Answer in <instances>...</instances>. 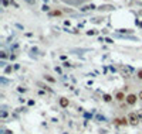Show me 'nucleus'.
<instances>
[{"instance_id":"obj_16","label":"nucleus","mask_w":142,"mask_h":134,"mask_svg":"<svg viewBox=\"0 0 142 134\" xmlns=\"http://www.w3.org/2000/svg\"><path fill=\"white\" fill-rule=\"evenodd\" d=\"M138 78H139V79H142V69L138 72Z\"/></svg>"},{"instance_id":"obj_14","label":"nucleus","mask_w":142,"mask_h":134,"mask_svg":"<svg viewBox=\"0 0 142 134\" xmlns=\"http://www.w3.org/2000/svg\"><path fill=\"white\" fill-rule=\"evenodd\" d=\"M10 3H11V4H13V6H14V7H19V4H17V3H16V2H14V0H10Z\"/></svg>"},{"instance_id":"obj_18","label":"nucleus","mask_w":142,"mask_h":134,"mask_svg":"<svg viewBox=\"0 0 142 134\" xmlns=\"http://www.w3.org/2000/svg\"><path fill=\"white\" fill-rule=\"evenodd\" d=\"M4 134H13V133H11L10 130H7V131H4Z\"/></svg>"},{"instance_id":"obj_11","label":"nucleus","mask_w":142,"mask_h":134,"mask_svg":"<svg viewBox=\"0 0 142 134\" xmlns=\"http://www.w3.org/2000/svg\"><path fill=\"white\" fill-rule=\"evenodd\" d=\"M104 100H105V102H111V100H112V97H111L110 95H104Z\"/></svg>"},{"instance_id":"obj_2","label":"nucleus","mask_w":142,"mask_h":134,"mask_svg":"<svg viewBox=\"0 0 142 134\" xmlns=\"http://www.w3.org/2000/svg\"><path fill=\"white\" fill-rule=\"evenodd\" d=\"M127 103L128 105H135V103H136V96L135 95H128L127 96Z\"/></svg>"},{"instance_id":"obj_15","label":"nucleus","mask_w":142,"mask_h":134,"mask_svg":"<svg viewBox=\"0 0 142 134\" xmlns=\"http://www.w3.org/2000/svg\"><path fill=\"white\" fill-rule=\"evenodd\" d=\"M9 72H11V66H7L6 68V74H9Z\"/></svg>"},{"instance_id":"obj_13","label":"nucleus","mask_w":142,"mask_h":134,"mask_svg":"<svg viewBox=\"0 0 142 134\" xmlns=\"http://www.w3.org/2000/svg\"><path fill=\"white\" fill-rule=\"evenodd\" d=\"M28 4H36V0H26Z\"/></svg>"},{"instance_id":"obj_4","label":"nucleus","mask_w":142,"mask_h":134,"mask_svg":"<svg viewBox=\"0 0 142 134\" xmlns=\"http://www.w3.org/2000/svg\"><path fill=\"white\" fill-rule=\"evenodd\" d=\"M98 10H101V11H105V10H114V6H110V4H105V6H99L98 7Z\"/></svg>"},{"instance_id":"obj_1","label":"nucleus","mask_w":142,"mask_h":134,"mask_svg":"<svg viewBox=\"0 0 142 134\" xmlns=\"http://www.w3.org/2000/svg\"><path fill=\"white\" fill-rule=\"evenodd\" d=\"M128 121H129V123L131 124H134V126H136V124L139 123V117H138V114H136V113H129V114H128Z\"/></svg>"},{"instance_id":"obj_19","label":"nucleus","mask_w":142,"mask_h":134,"mask_svg":"<svg viewBox=\"0 0 142 134\" xmlns=\"http://www.w3.org/2000/svg\"><path fill=\"white\" fill-rule=\"evenodd\" d=\"M138 97H139V99H142V90H141V92H139V95H138Z\"/></svg>"},{"instance_id":"obj_6","label":"nucleus","mask_w":142,"mask_h":134,"mask_svg":"<svg viewBox=\"0 0 142 134\" xmlns=\"http://www.w3.org/2000/svg\"><path fill=\"white\" fill-rule=\"evenodd\" d=\"M115 121H117V124H121V126H127L128 124V119H117Z\"/></svg>"},{"instance_id":"obj_12","label":"nucleus","mask_w":142,"mask_h":134,"mask_svg":"<svg viewBox=\"0 0 142 134\" xmlns=\"http://www.w3.org/2000/svg\"><path fill=\"white\" fill-rule=\"evenodd\" d=\"M43 10H44V11H48V10H50V7H48V6H46V4H44V6H43Z\"/></svg>"},{"instance_id":"obj_20","label":"nucleus","mask_w":142,"mask_h":134,"mask_svg":"<svg viewBox=\"0 0 142 134\" xmlns=\"http://www.w3.org/2000/svg\"><path fill=\"white\" fill-rule=\"evenodd\" d=\"M141 16H142V11H141Z\"/></svg>"},{"instance_id":"obj_9","label":"nucleus","mask_w":142,"mask_h":134,"mask_svg":"<svg viewBox=\"0 0 142 134\" xmlns=\"http://www.w3.org/2000/svg\"><path fill=\"white\" fill-rule=\"evenodd\" d=\"M44 78H46V79H47V81H48V82H51V83H54V82H56V79H54L53 76H50V75H46V76H44Z\"/></svg>"},{"instance_id":"obj_10","label":"nucleus","mask_w":142,"mask_h":134,"mask_svg":"<svg viewBox=\"0 0 142 134\" xmlns=\"http://www.w3.org/2000/svg\"><path fill=\"white\" fill-rule=\"evenodd\" d=\"M50 16H61V11L60 10H54L50 13Z\"/></svg>"},{"instance_id":"obj_7","label":"nucleus","mask_w":142,"mask_h":134,"mask_svg":"<svg viewBox=\"0 0 142 134\" xmlns=\"http://www.w3.org/2000/svg\"><path fill=\"white\" fill-rule=\"evenodd\" d=\"M115 97H117V100H119V102H121V100H124V99H127V97H125V95L122 93V92H118Z\"/></svg>"},{"instance_id":"obj_3","label":"nucleus","mask_w":142,"mask_h":134,"mask_svg":"<svg viewBox=\"0 0 142 134\" xmlns=\"http://www.w3.org/2000/svg\"><path fill=\"white\" fill-rule=\"evenodd\" d=\"M63 2H65V3H68V4H81V3H84V0H63Z\"/></svg>"},{"instance_id":"obj_17","label":"nucleus","mask_w":142,"mask_h":134,"mask_svg":"<svg viewBox=\"0 0 142 134\" xmlns=\"http://www.w3.org/2000/svg\"><path fill=\"white\" fill-rule=\"evenodd\" d=\"M3 6H9V2H7V0H3Z\"/></svg>"},{"instance_id":"obj_5","label":"nucleus","mask_w":142,"mask_h":134,"mask_svg":"<svg viewBox=\"0 0 142 134\" xmlns=\"http://www.w3.org/2000/svg\"><path fill=\"white\" fill-rule=\"evenodd\" d=\"M60 106H61V107H67V106H68V99L61 97L60 99Z\"/></svg>"},{"instance_id":"obj_8","label":"nucleus","mask_w":142,"mask_h":134,"mask_svg":"<svg viewBox=\"0 0 142 134\" xmlns=\"http://www.w3.org/2000/svg\"><path fill=\"white\" fill-rule=\"evenodd\" d=\"M95 9V6L94 4H91V6H85V7H82L81 9V11H87V10H94Z\"/></svg>"}]
</instances>
